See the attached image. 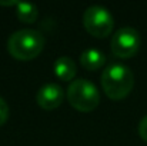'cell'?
<instances>
[{
  "instance_id": "obj_1",
  "label": "cell",
  "mask_w": 147,
  "mask_h": 146,
  "mask_svg": "<svg viewBox=\"0 0 147 146\" xmlns=\"http://www.w3.org/2000/svg\"><path fill=\"white\" fill-rule=\"evenodd\" d=\"M45 43L46 39L39 30L22 29L10 35L7 40V50L17 60H32L42 53Z\"/></svg>"
},
{
  "instance_id": "obj_2",
  "label": "cell",
  "mask_w": 147,
  "mask_h": 146,
  "mask_svg": "<svg viewBox=\"0 0 147 146\" xmlns=\"http://www.w3.org/2000/svg\"><path fill=\"white\" fill-rule=\"evenodd\" d=\"M133 86V72L124 65H110L101 73V88L104 93L113 100H120L129 96Z\"/></svg>"
},
{
  "instance_id": "obj_3",
  "label": "cell",
  "mask_w": 147,
  "mask_h": 146,
  "mask_svg": "<svg viewBox=\"0 0 147 146\" xmlns=\"http://www.w3.org/2000/svg\"><path fill=\"white\" fill-rule=\"evenodd\" d=\"M67 100L79 112H92L100 103V93L90 80L77 79L67 88Z\"/></svg>"
},
{
  "instance_id": "obj_4",
  "label": "cell",
  "mask_w": 147,
  "mask_h": 146,
  "mask_svg": "<svg viewBox=\"0 0 147 146\" xmlns=\"http://www.w3.org/2000/svg\"><path fill=\"white\" fill-rule=\"evenodd\" d=\"M83 24L93 37L104 39L113 32L114 19L106 7L90 6L83 13Z\"/></svg>"
},
{
  "instance_id": "obj_5",
  "label": "cell",
  "mask_w": 147,
  "mask_h": 146,
  "mask_svg": "<svg viewBox=\"0 0 147 146\" xmlns=\"http://www.w3.org/2000/svg\"><path fill=\"white\" fill-rule=\"evenodd\" d=\"M140 35L133 27H121L119 29L113 37L110 48L116 57L120 59H130L133 57L140 49Z\"/></svg>"
},
{
  "instance_id": "obj_6",
  "label": "cell",
  "mask_w": 147,
  "mask_h": 146,
  "mask_svg": "<svg viewBox=\"0 0 147 146\" xmlns=\"http://www.w3.org/2000/svg\"><path fill=\"white\" fill-rule=\"evenodd\" d=\"M63 99H64V92H63L61 86H59L57 83L45 85L43 88L39 89V92L36 95L37 105L46 110H53V109L59 107L63 103Z\"/></svg>"
},
{
  "instance_id": "obj_7",
  "label": "cell",
  "mask_w": 147,
  "mask_h": 146,
  "mask_svg": "<svg viewBox=\"0 0 147 146\" xmlns=\"http://www.w3.org/2000/svg\"><path fill=\"white\" fill-rule=\"evenodd\" d=\"M77 73V66L69 56H61L54 62V75L64 82H70L74 79Z\"/></svg>"
},
{
  "instance_id": "obj_8",
  "label": "cell",
  "mask_w": 147,
  "mask_h": 146,
  "mask_svg": "<svg viewBox=\"0 0 147 146\" xmlns=\"http://www.w3.org/2000/svg\"><path fill=\"white\" fill-rule=\"evenodd\" d=\"M80 63L86 70H97L104 66L106 54L98 49H87L80 54Z\"/></svg>"
},
{
  "instance_id": "obj_9",
  "label": "cell",
  "mask_w": 147,
  "mask_h": 146,
  "mask_svg": "<svg viewBox=\"0 0 147 146\" xmlns=\"http://www.w3.org/2000/svg\"><path fill=\"white\" fill-rule=\"evenodd\" d=\"M16 7H17L16 9V14H17L20 22H23V23H33V22H36V19L39 16L37 6H34L32 3H19Z\"/></svg>"
},
{
  "instance_id": "obj_10",
  "label": "cell",
  "mask_w": 147,
  "mask_h": 146,
  "mask_svg": "<svg viewBox=\"0 0 147 146\" xmlns=\"http://www.w3.org/2000/svg\"><path fill=\"white\" fill-rule=\"evenodd\" d=\"M7 117H9V105L3 97H0V126L6 123Z\"/></svg>"
},
{
  "instance_id": "obj_11",
  "label": "cell",
  "mask_w": 147,
  "mask_h": 146,
  "mask_svg": "<svg viewBox=\"0 0 147 146\" xmlns=\"http://www.w3.org/2000/svg\"><path fill=\"white\" fill-rule=\"evenodd\" d=\"M139 135H140V138H142L143 141L147 142V115L140 120V123H139Z\"/></svg>"
},
{
  "instance_id": "obj_12",
  "label": "cell",
  "mask_w": 147,
  "mask_h": 146,
  "mask_svg": "<svg viewBox=\"0 0 147 146\" xmlns=\"http://www.w3.org/2000/svg\"><path fill=\"white\" fill-rule=\"evenodd\" d=\"M19 4V1H16V0H10V1H0V6H17Z\"/></svg>"
}]
</instances>
